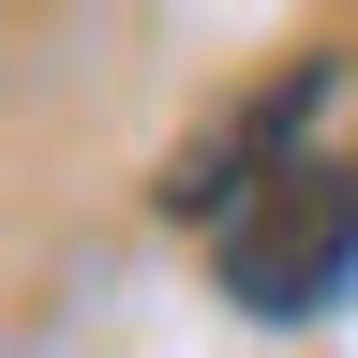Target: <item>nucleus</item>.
Wrapping results in <instances>:
<instances>
[{
  "label": "nucleus",
  "instance_id": "1",
  "mask_svg": "<svg viewBox=\"0 0 358 358\" xmlns=\"http://www.w3.org/2000/svg\"><path fill=\"white\" fill-rule=\"evenodd\" d=\"M224 299L254 313V329H299V313L358 299V164H284L268 194L224 224Z\"/></svg>",
  "mask_w": 358,
  "mask_h": 358
},
{
  "label": "nucleus",
  "instance_id": "2",
  "mask_svg": "<svg viewBox=\"0 0 358 358\" xmlns=\"http://www.w3.org/2000/svg\"><path fill=\"white\" fill-rule=\"evenodd\" d=\"M313 105H329V60H284V90H268V105H239V120L209 134V150H179L164 209H179V224H239L268 179H284V150L313 134Z\"/></svg>",
  "mask_w": 358,
  "mask_h": 358
}]
</instances>
